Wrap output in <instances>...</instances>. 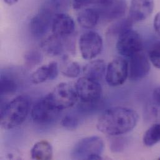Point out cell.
I'll list each match as a JSON object with an SVG mask.
<instances>
[{"label":"cell","instance_id":"5","mask_svg":"<svg viewBox=\"0 0 160 160\" xmlns=\"http://www.w3.org/2000/svg\"><path fill=\"white\" fill-rule=\"evenodd\" d=\"M104 143L98 137H87L80 140L72 151V158L75 160H89L93 155H101Z\"/></svg>","mask_w":160,"mask_h":160},{"label":"cell","instance_id":"3","mask_svg":"<svg viewBox=\"0 0 160 160\" xmlns=\"http://www.w3.org/2000/svg\"><path fill=\"white\" fill-rule=\"evenodd\" d=\"M75 89L81 103L86 105H97L102 93V87L98 81L85 76L77 81Z\"/></svg>","mask_w":160,"mask_h":160},{"label":"cell","instance_id":"25","mask_svg":"<svg viewBox=\"0 0 160 160\" xmlns=\"http://www.w3.org/2000/svg\"><path fill=\"white\" fill-rule=\"evenodd\" d=\"M112 0H72V7L76 10L82 9L90 5L99 7L110 3Z\"/></svg>","mask_w":160,"mask_h":160},{"label":"cell","instance_id":"30","mask_svg":"<svg viewBox=\"0 0 160 160\" xmlns=\"http://www.w3.org/2000/svg\"><path fill=\"white\" fill-rule=\"evenodd\" d=\"M125 145V141L123 138L114 139L111 143V150L114 152H118L123 150Z\"/></svg>","mask_w":160,"mask_h":160},{"label":"cell","instance_id":"17","mask_svg":"<svg viewBox=\"0 0 160 160\" xmlns=\"http://www.w3.org/2000/svg\"><path fill=\"white\" fill-rule=\"evenodd\" d=\"M77 19L82 28L90 29L97 24L100 19V15L97 7L85 8L78 14Z\"/></svg>","mask_w":160,"mask_h":160},{"label":"cell","instance_id":"22","mask_svg":"<svg viewBox=\"0 0 160 160\" xmlns=\"http://www.w3.org/2000/svg\"><path fill=\"white\" fill-rule=\"evenodd\" d=\"M143 142L145 145L152 147L160 142V123L154 124L145 133Z\"/></svg>","mask_w":160,"mask_h":160},{"label":"cell","instance_id":"6","mask_svg":"<svg viewBox=\"0 0 160 160\" xmlns=\"http://www.w3.org/2000/svg\"><path fill=\"white\" fill-rule=\"evenodd\" d=\"M118 52L127 58L142 51L143 42L140 35L132 29L118 36L117 42Z\"/></svg>","mask_w":160,"mask_h":160},{"label":"cell","instance_id":"14","mask_svg":"<svg viewBox=\"0 0 160 160\" xmlns=\"http://www.w3.org/2000/svg\"><path fill=\"white\" fill-rule=\"evenodd\" d=\"M100 12V18L106 21H113L123 16L127 10L125 0H112L105 6L97 7Z\"/></svg>","mask_w":160,"mask_h":160},{"label":"cell","instance_id":"7","mask_svg":"<svg viewBox=\"0 0 160 160\" xmlns=\"http://www.w3.org/2000/svg\"><path fill=\"white\" fill-rule=\"evenodd\" d=\"M61 110H58L46 96L38 100L31 109V117L37 124L48 125L54 121Z\"/></svg>","mask_w":160,"mask_h":160},{"label":"cell","instance_id":"4","mask_svg":"<svg viewBox=\"0 0 160 160\" xmlns=\"http://www.w3.org/2000/svg\"><path fill=\"white\" fill-rule=\"evenodd\" d=\"M46 97L61 111L73 107L79 99L76 89L67 83L58 84Z\"/></svg>","mask_w":160,"mask_h":160},{"label":"cell","instance_id":"1","mask_svg":"<svg viewBox=\"0 0 160 160\" xmlns=\"http://www.w3.org/2000/svg\"><path fill=\"white\" fill-rule=\"evenodd\" d=\"M138 114L133 109L116 107L104 111L99 117L97 128L109 136H119L132 131L138 122Z\"/></svg>","mask_w":160,"mask_h":160},{"label":"cell","instance_id":"19","mask_svg":"<svg viewBox=\"0 0 160 160\" xmlns=\"http://www.w3.org/2000/svg\"><path fill=\"white\" fill-rule=\"evenodd\" d=\"M31 156L33 160H51L53 157L52 145L46 140L39 141L31 148Z\"/></svg>","mask_w":160,"mask_h":160},{"label":"cell","instance_id":"27","mask_svg":"<svg viewBox=\"0 0 160 160\" xmlns=\"http://www.w3.org/2000/svg\"><path fill=\"white\" fill-rule=\"evenodd\" d=\"M148 55L152 64L160 69V41L156 42L151 47Z\"/></svg>","mask_w":160,"mask_h":160},{"label":"cell","instance_id":"18","mask_svg":"<svg viewBox=\"0 0 160 160\" xmlns=\"http://www.w3.org/2000/svg\"><path fill=\"white\" fill-rule=\"evenodd\" d=\"M107 66L103 60H94L87 64L83 69L85 77L97 80H101L105 75Z\"/></svg>","mask_w":160,"mask_h":160},{"label":"cell","instance_id":"20","mask_svg":"<svg viewBox=\"0 0 160 160\" xmlns=\"http://www.w3.org/2000/svg\"><path fill=\"white\" fill-rule=\"evenodd\" d=\"M71 0H46L41 9H42L53 16L64 13L71 6Z\"/></svg>","mask_w":160,"mask_h":160},{"label":"cell","instance_id":"28","mask_svg":"<svg viewBox=\"0 0 160 160\" xmlns=\"http://www.w3.org/2000/svg\"><path fill=\"white\" fill-rule=\"evenodd\" d=\"M61 124L66 129L75 130L79 125V120L75 116L67 115L63 117Z\"/></svg>","mask_w":160,"mask_h":160},{"label":"cell","instance_id":"8","mask_svg":"<svg viewBox=\"0 0 160 160\" xmlns=\"http://www.w3.org/2000/svg\"><path fill=\"white\" fill-rule=\"evenodd\" d=\"M79 48L81 55L84 59L92 60L99 55L102 51V38L95 31H87L80 36Z\"/></svg>","mask_w":160,"mask_h":160},{"label":"cell","instance_id":"31","mask_svg":"<svg viewBox=\"0 0 160 160\" xmlns=\"http://www.w3.org/2000/svg\"><path fill=\"white\" fill-rule=\"evenodd\" d=\"M153 25L155 31L159 35H160V12L156 14L154 19Z\"/></svg>","mask_w":160,"mask_h":160},{"label":"cell","instance_id":"21","mask_svg":"<svg viewBox=\"0 0 160 160\" xmlns=\"http://www.w3.org/2000/svg\"><path fill=\"white\" fill-rule=\"evenodd\" d=\"M61 71L65 76L75 78L80 75L81 67L78 62L72 61L68 56H65L62 59Z\"/></svg>","mask_w":160,"mask_h":160},{"label":"cell","instance_id":"12","mask_svg":"<svg viewBox=\"0 0 160 160\" xmlns=\"http://www.w3.org/2000/svg\"><path fill=\"white\" fill-rule=\"evenodd\" d=\"M76 24L71 16L66 13H59L53 18L51 29L52 34L66 39L73 34L75 31Z\"/></svg>","mask_w":160,"mask_h":160},{"label":"cell","instance_id":"15","mask_svg":"<svg viewBox=\"0 0 160 160\" xmlns=\"http://www.w3.org/2000/svg\"><path fill=\"white\" fill-rule=\"evenodd\" d=\"M59 74V65L57 62L52 61L48 64L39 67L31 76L33 83L39 84L47 80H52L57 78Z\"/></svg>","mask_w":160,"mask_h":160},{"label":"cell","instance_id":"26","mask_svg":"<svg viewBox=\"0 0 160 160\" xmlns=\"http://www.w3.org/2000/svg\"><path fill=\"white\" fill-rule=\"evenodd\" d=\"M43 57L41 53L37 50H30L24 55V60L26 66L29 68H33L39 64L42 61Z\"/></svg>","mask_w":160,"mask_h":160},{"label":"cell","instance_id":"32","mask_svg":"<svg viewBox=\"0 0 160 160\" xmlns=\"http://www.w3.org/2000/svg\"><path fill=\"white\" fill-rule=\"evenodd\" d=\"M3 1L7 4L11 6L16 4L18 1V0H3Z\"/></svg>","mask_w":160,"mask_h":160},{"label":"cell","instance_id":"16","mask_svg":"<svg viewBox=\"0 0 160 160\" xmlns=\"http://www.w3.org/2000/svg\"><path fill=\"white\" fill-rule=\"evenodd\" d=\"M62 39H64L52 34L42 41L41 48L46 54L50 56L61 55L64 51L65 46Z\"/></svg>","mask_w":160,"mask_h":160},{"label":"cell","instance_id":"13","mask_svg":"<svg viewBox=\"0 0 160 160\" xmlns=\"http://www.w3.org/2000/svg\"><path fill=\"white\" fill-rule=\"evenodd\" d=\"M153 0H132L128 18L133 22L145 20L153 12Z\"/></svg>","mask_w":160,"mask_h":160},{"label":"cell","instance_id":"23","mask_svg":"<svg viewBox=\"0 0 160 160\" xmlns=\"http://www.w3.org/2000/svg\"><path fill=\"white\" fill-rule=\"evenodd\" d=\"M133 22L128 17L120 19L112 24L108 29V33L112 36H119L127 31L131 29Z\"/></svg>","mask_w":160,"mask_h":160},{"label":"cell","instance_id":"9","mask_svg":"<svg viewBox=\"0 0 160 160\" xmlns=\"http://www.w3.org/2000/svg\"><path fill=\"white\" fill-rule=\"evenodd\" d=\"M128 77V62L122 58H117L107 66L105 80L111 87H118L125 83Z\"/></svg>","mask_w":160,"mask_h":160},{"label":"cell","instance_id":"24","mask_svg":"<svg viewBox=\"0 0 160 160\" xmlns=\"http://www.w3.org/2000/svg\"><path fill=\"white\" fill-rule=\"evenodd\" d=\"M0 83L1 95L11 93L16 91L18 85L11 76L7 74H1Z\"/></svg>","mask_w":160,"mask_h":160},{"label":"cell","instance_id":"11","mask_svg":"<svg viewBox=\"0 0 160 160\" xmlns=\"http://www.w3.org/2000/svg\"><path fill=\"white\" fill-rule=\"evenodd\" d=\"M54 16L49 12L41 9L39 13L30 21L29 29L32 35L36 38H41L45 36L51 28Z\"/></svg>","mask_w":160,"mask_h":160},{"label":"cell","instance_id":"33","mask_svg":"<svg viewBox=\"0 0 160 160\" xmlns=\"http://www.w3.org/2000/svg\"></svg>","mask_w":160,"mask_h":160},{"label":"cell","instance_id":"2","mask_svg":"<svg viewBox=\"0 0 160 160\" xmlns=\"http://www.w3.org/2000/svg\"><path fill=\"white\" fill-rule=\"evenodd\" d=\"M30 108V101L25 95H19L8 103L1 112V125L6 130L14 128L26 120Z\"/></svg>","mask_w":160,"mask_h":160},{"label":"cell","instance_id":"29","mask_svg":"<svg viewBox=\"0 0 160 160\" xmlns=\"http://www.w3.org/2000/svg\"><path fill=\"white\" fill-rule=\"evenodd\" d=\"M153 102V112L155 115L160 117V86L155 88L152 94Z\"/></svg>","mask_w":160,"mask_h":160},{"label":"cell","instance_id":"10","mask_svg":"<svg viewBox=\"0 0 160 160\" xmlns=\"http://www.w3.org/2000/svg\"><path fill=\"white\" fill-rule=\"evenodd\" d=\"M128 59V78L131 80H141L148 74L150 63L144 52L140 51Z\"/></svg>","mask_w":160,"mask_h":160}]
</instances>
